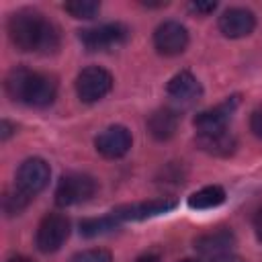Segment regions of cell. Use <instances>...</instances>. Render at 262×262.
Returning <instances> with one entry per match:
<instances>
[{
	"label": "cell",
	"mask_w": 262,
	"mask_h": 262,
	"mask_svg": "<svg viewBox=\"0 0 262 262\" xmlns=\"http://www.w3.org/2000/svg\"><path fill=\"white\" fill-rule=\"evenodd\" d=\"M8 37L20 51H53L59 43L57 29L35 10H18L8 18Z\"/></svg>",
	"instance_id": "obj_1"
},
{
	"label": "cell",
	"mask_w": 262,
	"mask_h": 262,
	"mask_svg": "<svg viewBox=\"0 0 262 262\" xmlns=\"http://www.w3.org/2000/svg\"><path fill=\"white\" fill-rule=\"evenodd\" d=\"M6 92L12 100L29 106H47L55 100L57 82L49 74L33 72L29 68H14L6 76Z\"/></svg>",
	"instance_id": "obj_2"
},
{
	"label": "cell",
	"mask_w": 262,
	"mask_h": 262,
	"mask_svg": "<svg viewBox=\"0 0 262 262\" xmlns=\"http://www.w3.org/2000/svg\"><path fill=\"white\" fill-rule=\"evenodd\" d=\"M94 192H96V180L92 176L72 172V174L61 176V180L57 182L55 203L59 207H72V205H78V203L92 199Z\"/></svg>",
	"instance_id": "obj_3"
},
{
	"label": "cell",
	"mask_w": 262,
	"mask_h": 262,
	"mask_svg": "<svg viewBox=\"0 0 262 262\" xmlns=\"http://www.w3.org/2000/svg\"><path fill=\"white\" fill-rule=\"evenodd\" d=\"M70 235V221L61 213H49L41 219L37 233H35V244L43 254L57 252Z\"/></svg>",
	"instance_id": "obj_4"
},
{
	"label": "cell",
	"mask_w": 262,
	"mask_h": 262,
	"mask_svg": "<svg viewBox=\"0 0 262 262\" xmlns=\"http://www.w3.org/2000/svg\"><path fill=\"white\" fill-rule=\"evenodd\" d=\"M113 88V76L100 66L84 68L76 78V92L84 102H96L104 98Z\"/></svg>",
	"instance_id": "obj_5"
},
{
	"label": "cell",
	"mask_w": 262,
	"mask_h": 262,
	"mask_svg": "<svg viewBox=\"0 0 262 262\" xmlns=\"http://www.w3.org/2000/svg\"><path fill=\"white\" fill-rule=\"evenodd\" d=\"M49 176H51V170L45 160L29 158L16 170V190H20L25 196L33 199L49 184Z\"/></svg>",
	"instance_id": "obj_6"
},
{
	"label": "cell",
	"mask_w": 262,
	"mask_h": 262,
	"mask_svg": "<svg viewBox=\"0 0 262 262\" xmlns=\"http://www.w3.org/2000/svg\"><path fill=\"white\" fill-rule=\"evenodd\" d=\"M127 39V29L121 23H106L100 27L80 31V41L90 51H106Z\"/></svg>",
	"instance_id": "obj_7"
},
{
	"label": "cell",
	"mask_w": 262,
	"mask_h": 262,
	"mask_svg": "<svg viewBox=\"0 0 262 262\" xmlns=\"http://www.w3.org/2000/svg\"><path fill=\"white\" fill-rule=\"evenodd\" d=\"M131 143H133V137H131L129 129L123 127V125H111V127H106L94 139L96 151L102 158H108V160L123 158L131 149Z\"/></svg>",
	"instance_id": "obj_8"
},
{
	"label": "cell",
	"mask_w": 262,
	"mask_h": 262,
	"mask_svg": "<svg viewBox=\"0 0 262 262\" xmlns=\"http://www.w3.org/2000/svg\"><path fill=\"white\" fill-rule=\"evenodd\" d=\"M188 45V31L176 23L166 20L154 31V47L162 55H178Z\"/></svg>",
	"instance_id": "obj_9"
},
{
	"label": "cell",
	"mask_w": 262,
	"mask_h": 262,
	"mask_svg": "<svg viewBox=\"0 0 262 262\" xmlns=\"http://www.w3.org/2000/svg\"><path fill=\"white\" fill-rule=\"evenodd\" d=\"M239 98L237 96H231L227 98L225 102L213 106V108H207L203 113H199L194 117V127H196V135L201 133H215V131H223L227 129L229 121H231V115L237 106Z\"/></svg>",
	"instance_id": "obj_10"
},
{
	"label": "cell",
	"mask_w": 262,
	"mask_h": 262,
	"mask_svg": "<svg viewBox=\"0 0 262 262\" xmlns=\"http://www.w3.org/2000/svg\"><path fill=\"white\" fill-rule=\"evenodd\" d=\"M176 207L174 199H151V201H143V203H133V205H123L119 209L113 211L117 221H139V219H147V217H156L162 213H168L170 209Z\"/></svg>",
	"instance_id": "obj_11"
},
{
	"label": "cell",
	"mask_w": 262,
	"mask_h": 262,
	"mask_svg": "<svg viewBox=\"0 0 262 262\" xmlns=\"http://www.w3.org/2000/svg\"><path fill=\"white\" fill-rule=\"evenodd\" d=\"M256 27V16L252 10L242 8V6H233L227 8L221 16H219V31L229 37V39H239L246 37L254 31Z\"/></svg>",
	"instance_id": "obj_12"
},
{
	"label": "cell",
	"mask_w": 262,
	"mask_h": 262,
	"mask_svg": "<svg viewBox=\"0 0 262 262\" xmlns=\"http://www.w3.org/2000/svg\"><path fill=\"white\" fill-rule=\"evenodd\" d=\"M168 96L180 104V106H190L192 102H196L201 98V84L199 80L190 74V72H178L166 86Z\"/></svg>",
	"instance_id": "obj_13"
},
{
	"label": "cell",
	"mask_w": 262,
	"mask_h": 262,
	"mask_svg": "<svg viewBox=\"0 0 262 262\" xmlns=\"http://www.w3.org/2000/svg\"><path fill=\"white\" fill-rule=\"evenodd\" d=\"M235 246V235L229 229H217L211 233H203L194 239V248L199 254L217 258L223 254H229V250Z\"/></svg>",
	"instance_id": "obj_14"
},
{
	"label": "cell",
	"mask_w": 262,
	"mask_h": 262,
	"mask_svg": "<svg viewBox=\"0 0 262 262\" xmlns=\"http://www.w3.org/2000/svg\"><path fill=\"white\" fill-rule=\"evenodd\" d=\"M196 145L203 151L211 154V156L225 158V156H231L235 151L237 141L229 133V129H223V131H215V133H201V135H196Z\"/></svg>",
	"instance_id": "obj_15"
},
{
	"label": "cell",
	"mask_w": 262,
	"mask_h": 262,
	"mask_svg": "<svg viewBox=\"0 0 262 262\" xmlns=\"http://www.w3.org/2000/svg\"><path fill=\"white\" fill-rule=\"evenodd\" d=\"M147 129L158 141L170 139L178 129V115L172 108H158L147 119Z\"/></svg>",
	"instance_id": "obj_16"
},
{
	"label": "cell",
	"mask_w": 262,
	"mask_h": 262,
	"mask_svg": "<svg viewBox=\"0 0 262 262\" xmlns=\"http://www.w3.org/2000/svg\"><path fill=\"white\" fill-rule=\"evenodd\" d=\"M223 201H225V190L221 186H217V184H211V186H203L201 190L192 192L188 196V207L199 209V211H205V209L219 207Z\"/></svg>",
	"instance_id": "obj_17"
},
{
	"label": "cell",
	"mask_w": 262,
	"mask_h": 262,
	"mask_svg": "<svg viewBox=\"0 0 262 262\" xmlns=\"http://www.w3.org/2000/svg\"><path fill=\"white\" fill-rule=\"evenodd\" d=\"M119 225V221L115 219V215H106V217H94V219H84L80 223V233L86 237H94V235H102L111 229H115Z\"/></svg>",
	"instance_id": "obj_18"
},
{
	"label": "cell",
	"mask_w": 262,
	"mask_h": 262,
	"mask_svg": "<svg viewBox=\"0 0 262 262\" xmlns=\"http://www.w3.org/2000/svg\"><path fill=\"white\" fill-rule=\"evenodd\" d=\"M63 10L70 12L74 18H94L96 12L100 10V4L94 0H74V2H66Z\"/></svg>",
	"instance_id": "obj_19"
},
{
	"label": "cell",
	"mask_w": 262,
	"mask_h": 262,
	"mask_svg": "<svg viewBox=\"0 0 262 262\" xmlns=\"http://www.w3.org/2000/svg\"><path fill=\"white\" fill-rule=\"evenodd\" d=\"M70 262H113V256L108 250L90 248V250H82V252L74 254Z\"/></svg>",
	"instance_id": "obj_20"
},
{
	"label": "cell",
	"mask_w": 262,
	"mask_h": 262,
	"mask_svg": "<svg viewBox=\"0 0 262 262\" xmlns=\"http://www.w3.org/2000/svg\"><path fill=\"white\" fill-rule=\"evenodd\" d=\"M29 196H25L20 190H14L12 194H6L4 196V209L8 215H14V213H20L27 205H29Z\"/></svg>",
	"instance_id": "obj_21"
},
{
	"label": "cell",
	"mask_w": 262,
	"mask_h": 262,
	"mask_svg": "<svg viewBox=\"0 0 262 262\" xmlns=\"http://www.w3.org/2000/svg\"><path fill=\"white\" fill-rule=\"evenodd\" d=\"M250 129H252V133L258 139H262V104L252 111V115H250Z\"/></svg>",
	"instance_id": "obj_22"
},
{
	"label": "cell",
	"mask_w": 262,
	"mask_h": 262,
	"mask_svg": "<svg viewBox=\"0 0 262 262\" xmlns=\"http://www.w3.org/2000/svg\"><path fill=\"white\" fill-rule=\"evenodd\" d=\"M215 2H190L188 4V8L192 10V12H196V14H209V12H213L215 10Z\"/></svg>",
	"instance_id": "obj_23"
},
{
	"label": "cell",
	"mask_w": 262,
	"mask_h": 262,
	"mask_svg": "<svg viewBox=\"0 0 262 262\" xmlns=\"http://www.w3.org/2000/svg\"><path fill=\"white\" fill-rule=\"evenodd\" d=\"M254 233H256V237H258V242L262 244V207L256 211V215H254Z\"/></svg>",
	"instance_id": "obj_24"
},
{
	"label": "cell",
	"mask_w": 262,
	"mask_h": 262,
	"mask_svg": "<svg viewBox=\"0 0 262 262\" xmlns=\"http://www.w3.org/2000/svg\"><path fill=\"white\" fill-rule=\"evenodd\" d=\"M213 262H246V260L229 252V254H223V256H217V258H213Z\"/></svg>",
	"instance_id": "obj_25"
},
{
	"label": "cell",
	"mask_w": 262,
	"mask_h": 262,
	"mask_svg": "<svg viewBox=\"0 0 262 262\" xmlns=\"http://www.w3.org/2000/svg\"><path fill=\"white\" fill-rule=\"evenodd\" d=\"M12 129H14V127H12L8 121H2V133H0V137H2V139H8V137L12 135Z\"/></svg>",
	"instance_id": "obj_26"
},
{
	"label": "cell",
	"mask_w": 262,
	"mask_h": 262,
	"mask_svg": "<svg viewBox=\"0 0 262 262\" xmlns=\"http://www.w3.org/2000/svg\"><path fill=\"white\" fill-rule=\"evenodd\" d=\"M135 262H160V258H158L156 254H143V256H139Z\"/></svg>",
	"instance_id": "obj_27"
},
{
	"label": "cell",
	"mask_w": 262,
	"mask_h": 262,
	"mask_svg": "<svg viewBox=\"0 0 262 262\" xmlns=\"http://www.w3.org/2000/svg\"><path fill=\"white\" fill-rule=\"evenodd\" d=\"M6 262H33V260L27 258V256H10Z\"/></svg>",
	"instance_id": "obj_28"
},
{
	"label": "cell",
	"mask_w": 262,
	"mask_h": 262,
	"mask_svg": "<svg viewBox=\"0 0 262 262\" xmlns=\"http://www.w3.org/2000/svg\"><path fill=\"white\" fill-rule=\"evenodd\" d=\"M180 262H196V260H192V258H184V260H180Z\"/></svg>",
	"instance_id": "obj_29"
}]
</instances>
